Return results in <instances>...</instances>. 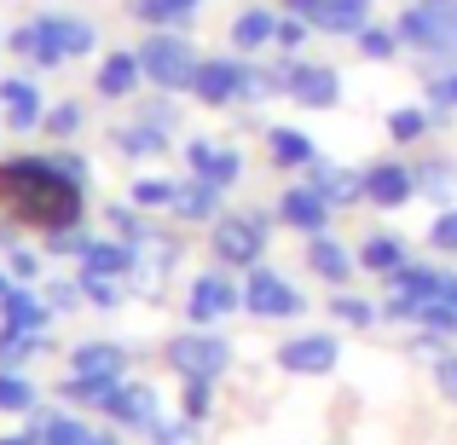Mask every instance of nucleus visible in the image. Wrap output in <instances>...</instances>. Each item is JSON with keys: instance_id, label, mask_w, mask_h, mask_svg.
Here are the masks:
<instances>
[{"instance_id": "f257e3e1", "label": "nucleus", "mask_w": 457, "mask_h": 445, "mask_svg": "<svg viewBox=\"0 0 457 445\" xmlns=\"http://www.w3.org/2000/svg\"><path fill=\"white\" fill-rule=\"evenodd\" d=\"M0 214L23 232L87 226V185L70 179L53 156H0Z\"/></svg>"}, {"instance_id": "f03ea898", "label": "nucleus", "mask_w": 457, "mask_h": 445, "mask_svg": "<svg viewBox=\"0 0 457 445\" xmlns=\"http://www.w3.org/2000/svg\"><path fill=\"white\" fill-rule=\"evenodd\" d=\"M191 99L203 111H244V104H261L267 99V81H261V64L237 53H214L197 64V81H191Z\"/></svg>"}, {"instance_id": "7ed1b4c3", "label": "nucleus", "mask_w": 457, "mask_h": 445, "mask_svg": "<svg viewBox=\"0 0 457 445\" xmlns=\"http://www.w3.org/2000/svg\"><path fill=\"white\" fill-rule=\"evenodd\" d=\"M405 53L435 58V64H457V0H411L394 18Z\"/></svg>"}, {"instance_id": "20e7f679", "label": "nucleus", "mask_w": 457, "mask_h": 445, "mask_svg": "<svg viewBox=\"0 0 457 445\" xmlns=\"http://www.w3.org/2000/svg\"><path fill=\"white\" fill-rule=\"evenodd\" d=\"M267 243H272V214H261V209L220 214V220L209 226V255H214V267H226V272L261 267Z\"/></svg>"}, {"instance_id": "39448f33", "label": "nucleus", "mask_w": 457, "mask_h": 445, "mask_svg": "<svg viewBox=\"0 0 457 445\" xmlns=\"http://www.w3.org/2000/svg\"><path fill=\"white\" fill-rule=\"evenodd\" d=\"M139 53V70H145V87L156 93H191V81H197V46H191V35L179 29H156L145 41L134 46Z\"/></svg>"}, {"instance_id": "423d86ee", "label": "nucleus", "mask_w": 457, "mask_h": 445, "mask_svg": "<svg viewBox=\"0 0 457 445\" xmlns=\"http://www.w3.org/2000/svg\"><path fill=\"white\" fill-rule=\"evenodd\" d=\"M29 23H35V53H29L35 70H64L70 58H93V46H99L93 18H76V12H41Z\"/></svg>"}, {"instance_id": "0eeeda50", "label": "nucleus", "mask_w": 457, "mask_h": 445, "mask_svg": "<svg viewBox=\"0 0 457 445\" xmlns=\"http://www.w3.org/2000/svg\"><path fill=\"white\" fill-rule=\"evenodd\" d=\"M162 365L174 370V376H209V382H220L226 370H232V342H226L220 330H179V335H168V347H162Z\"/></svg>"}, {"instance_id": "6e6552de", "label": "nucleus", "mask_w": 457, "mask_h": 445, "mask_svg": "<svg viewBox=\"0 0 457 445\" xmlns=\"http://www.w3.org/2000/svg\"><path fill=\"white\" fill-rule=\"evenodd\" d=\"M232 312H244V284L226 267H203L197 278L186 284V324L197 330H220Z\"/></svg>"}, {"instance_id": "1a4fd4ad", "label": "nucleus", "mask_w": 457, "mask_h": 445, "mask_svg": "<svg viewBox=\"0 0 457 445\" xmlns=\"http://www.w3.org/2000/svg\"><path fill=\"white\" fill-rule=\"evenodd\" d=\"M179 260H186V237L168 232V226H156L145 243L134 249V278H128V290H134L139 301H162V290H168V278H174Z\"/></svg>"}, {"instance_id": "9d476101", "label": "nucleus", "mask_w": 457, "mask_h": 445, "mask_svg": "<svg viewBox=\"0 0 457 445\" xmlns=\"http://www.w3.org/2000/svg\"><path fill=\"white\" fill-rule=\"evenodd\" d=\"M244 312L261 324H284V318H302L307 312V295L284 278L278 267H249L244 278Z\"/></svg>"}, {"instance_id": "9b49d317", "label": "nucleus", "mask_w": 457, "mask_h": 445, "mask_svg": "<svg viewBox=\"0 0 457 445\" xmlns=\"http://www.w3.org/2000/svg\"><path fill=\"white\" fill-rule=\"evenodd\" d=\"M382 284H388V301H382V318H394V324H411L417 301H435V295H440V284H446V267H428V260H405V267H394Z\"/></svg>"}, {"instance_id": "f8f14e48", "label": "nucleus", "mask_w": 457, "mask_h": 445, "mask_svg": "<svg viewBox=\"0 0 457 445\" xmlns=\"http://www.w3.org/2000/svg\"><path fill=\"white\" fill-rule=\"evenodd\" d=\"M272 365L284 376H330L342 365V342L330 330H307V335H290V342L272 347Z\"/></svg>"}, {"instance_id": "ddd939ff", "label": "nucleus", "mask_w": 457, "mask_h": 445, "mask_svg": "<svg viewBox=\"0 0 457 445\" xmlns=\"http://www.w3.org/2000/svg\"><path fill=\"white\" fill-rule=\"evenodd\" d=\"M99 416L111 428H122V434H151V428L162 423V400H156L151 382H116L111 400L99 405Z\"/></svg>"}, {"instance_id": "4468645a", "label": "nucleus", "mask_w": 457, "mask_h": 445, "mask_svg": "<svg viewBox=\"0 0 457 445\" xmlns=\"http://www.w3.org/2000/svg\"><path fill=\"white\" fill-rule=\"evenodd\" d=\"M41 122H46L41 81L23 76V70L0 76V128H6V134H41Z\"/></svg>"}, {"instance_id": "2eb2a0df", "label": "nucleus", "mask_w": 457, "mask_h": 445, "mask_svg": "<svg viewBox=\"0 0 457 445\" xmlns=\"http://www.w3.org/2000/svg\"><path fill=\"white\" fill-rule=\"evenodd\" d=\"M278 12L307 18L312 35H347V41L370 23V0H278Z\"/></svg>"}, {"instance_id": "dca6fc26", "label": "nucleus", "mask_w": 457, "mask_h": 445, "mask_svg": "<svg viewBox=\"0 0 457 445\" xmlns=\"http://www.w3.org/2000/svg\"><path fill=\"white\" fill-rule=\"evenodd\" d=\"M417 197V174L411 162H400V156H377V162H365V202L370 209H405V202Z\"/></svg>"}, {"instance_id": "f3484780", "label": "nucleus", "mask_w": 457, "mask_h": 445, "mask_svg": "<svg viewBox=\"0 0 457 445\" xmlns=\"http://www.w3.org/2000/svg\"><path fill=\"white\" fill-rule=\"evenodd\" d=\"M330 220H336V209L307 185V179L278 191V226H290V232H302V237H319V232H330Z\"/></svg>"}, {"instance_id": "a211bd4d", "label": "nucleus", "mask_w": 457, "mask_h": 445, "mask_svg": "<svg viewBox=\"0 0 457 445\" xmlns=\"http://www.w3.org/2000/svg\"><path fill=\"white\" fill-rule=\"evenodd\" d=\"M307 272L324 284V290H347V284H353V272H359V255L342 243V237L319 232V237H307Z\"/></svg>"}, {"instance_id": "6ab92c4d", "label": "nucleus", "mask_w": 457, "mask_h": 445, "mask_svg": "<svg viewBox=\"0 0 457 445\" xmlns=\"http://www.w3.org/2000/svg\"><path fill=\"white\" fill-rule=\"evenodd\" d=\"M139 81H145V70H139V53H134V46H116V53H104L99 76H93V99H104V104L139 99Z\"/></svg>"}, {"instance_id": "aec40b11", "label": "nucleus", "mask_w": 457, "mask_h": 445, "mask_svg": "<svg viewBox=\"0 0 457 445\" xmlns=\"http://www.w3.org/2000/svg\"><path fill=\"white\" fill-rule=\"evenodd\" d=\"M307 185L319 191L330 209H359L365 202V168H347V162H312L307 168Z\"/></svg>"}, {"instance_id": "412c9836", "label": "nucleus", "mask_w": 457, "mask_h": 445, "mask_svg": "<svg viewBox=\"0 0 457 445\" xmlns=\"http://www.w3.org/2000/svg\"><path fill=\"white\" fill-rule=\"evenodd\" d=\"M128 365H134V353H128L122 342H76L70 347V376H99V382H128Z\"/></svg>"}, {"instance_id": "4be33fe9", "label": "nucleus", "mask_w": 457, "mask_h": 445, "mask_svg": "<svg viewBox=\"0 0 457 445\" xmlns=\"http://www.w3.org/2000/svg\"><path fill=\"white\" fill-rule=\"evenodd\" d=\"M168 214H174L179 226H214L226 214V191H214L209 179H197V174H186L174 185V202H168Z\"/></svg>"}, {"instance_id": "5701e85b", "label": "nucleus", "mask_w": 457, "mask_h": 445, "mask_svg": "<svg viewBox=\"0 0 457 445\" xmlns=\"http://www.w3.org/2000/svg\"><path fill=\"white\" fill-rule=\"evenodd\" d=\"M290 104H302V111H336L342 104V70L336 64H295Z\"/></svg>"}, {"instance_id": "b1692460", "label": "nucleus", "mask_w": 457, "mask_h": 445, "mask_svg": "<svg viewBox=\"0 0 457 445\" xmlns=\"http://www.w3.org/2000/svg\"><path fill=\"white\" fill-rule=\"evenodd\" d=\"M0 324L6 330H23V335H53V307L29 290V284H12L0 295Z\"/></svg>"}, {"instance_id": "393cba45", "label": "nucleus", "mask_w": 457, "mask_h": 445, "mask_svg": "<svg viewBox=\"0 0 457 445\" xmlns=\"http://www.w3.org/2000/svg\"><path fill=\"white\" fill-rule=\"evenodd\" d=\"M111 145L122 151L128 162H156V156L174 151V134L156 128V122H145V116H134V122H116L111 128Z\"/></svg>"}, {"instance_id": "a878e982", "label": "nucleus", "mask_w": 457, "mask_h": 445, "mask_svg": "<svg viewBox=\"0 0 457 445\" xmlns=\"http://www.w3.org/2000/svg\"><path fill=\"white\" fill-rule=\"evenodd\" d=\"M261 139H267V162L278 168V174H302V168L319 162V145L302 134V128H284V122H272V128H261Z\"/></svg>"}, {"instance_id": "bb28decb", "label": "nucleus", "mask_w": 457, "mask_h": 445, "mask_svg": "<svg viewBox=\"0 0 457 445\" xmlns=\"http://www.w3.org/2000/svg\"><path fill=\"white\" fill-rule=\"evenodd\" d=\"M226 35H232L237 58H255V53H267V46L278 41V12L272 6H244L232 23H226Z\"/></svg>"}, {"instance_id": "cd10ccee", "label": "nucleus", "mask_w": 457, "mask_h": 445, "mask_svg": "<svg viewBox=\"0 0 457 445\" xmlns=\"http://www.w3.org/2000/svg\"><path fill=\"white\" fill-rule=\"evenodd\" d=\"M29 445H87L93 428L70 411H29V428H23Z\"/></svg>"}, {"instance_id": "c85d7f7f", "label": "nucleus", "mask_w": 457, "mask_h": 445, "mask_svg": "<svg viewBox=\"0 0 457 445\" xmlns=\"http://www.w3.org/2000/svg\"><path fill=\"white\" fill-rule=\"evenodd\" d=\"M353 255H359V272H370V278H388L394 267H405V260H411V249H405L400 232H365V243H359Z\"/></svg>"}, {"instance_id": "c756f323", "label": "nucleus", "mask_w": 457, "mask_h": 445, "mask_svg": "<svg viewBox=\"0 0 457 445\" xmlns=\"http://www.w3.org/2000/svg\"><path fill=\"white\" fill-rule=\"evenodd\" d=\"M76 267L81 272H104V278H134V249H128L122 237H93V243L81 249Z\"/></svg>"}, {"instance_id": "7c9ffc66", "label": "nucleus", "mask_w": 457, "mask_h": 445, "mask_svg": "<svg viewBox=\"0 0 457 445\" xmlns=\"http://www.w3.org/2000/svg\"><path fill=\"white\" fill-rule=\"evenodd\" d=\"M411 174H417V197L452 209V197H457V162H446V156H423V162H411Z\"/></svg>"}, {"instance_id": "2f4dec72", "label": "nucleus", "mask_w": 457, "mask_h": 445, "mask_svg": "<svg viewBox=\"0 0 457 445\" xmlns=\"http://www.w3.org/2000/svg\"><path fill=\"white\" fill-rule=\"evenodd\" d=\"M324 312H330V318L342 324V330H377V324H382V301L353 295V290H330Z\"/></svg>"}, {"instance_id": "473e14b6", "label": "nucleus", "mask_w": 457, "mask_h": 445, "mask_svg": "<svg viewBox=\"0 0 457 445\" xmlns=\"http://www.w3.org/2000/svg\"><path fill=\"white\" fill-rule=\"evenodd\" d=\"M435 111H428V104H394L388 111V139L394 145H417V139H428L435 134Z\"/></svg>"}, {"instance_id": "72a5a7b5", "label": "nucleus", "mask_w": 457, "mask_h": 445, "mask_svg": "<svg viewBox=\"0 0 457 445\" xmlns=\"http://www.w3.org/2000/svg\"><path fill=\"white\" fill-rule=\"evenodd\" d=\"M81 128H87V104H81V99H58V104H46V122H41V134H46V139L70 145V139H81Z\"/></svg>"}, {"instance_id": "f704fd0d", "label": "nucleus", "mask_w": 457, "mask_h": 445, "mask_svg": "<svg viewBox=\"0 0 457 445\" xmlns=\"http://www.w3.org/2000/svg\"><path fill=\"white\" fill-rule=\"evenodd\" d=\"M76 284H81V295H87L93 312H116L128 295H134L128 278H104V272H81V267H76Z\"/></svg>"}, {"instance_id": "c9c22d12", "label": "nucleus", "mask_w": 457, "mask_h": 445, "mask_svg": "<svg viewBox=\"0 0 457 445\" xmlns=\"http://www.w3.org/2000/svg\"><path fill=\"white\" fill-rule=\"evenodd\" d=\"M104 220H111V237H122L128 249H139L156 232V220H151L145 209H134V202H111V209H104Z\"/></svg>"}, {"instance_id": "e433bc0d", "label": "nucleus", "mask_w": 457, "mask_h": 445, "mask_svg": "<svg viewBox=\"0 0 457 445\" xmlns=\"http://www.w3.org/2000/svg\"><path fill=\"white\" fill-rule=\"evenodd\" d=\"M53 347V335H23V330H6L0 324V370H23L29 358H41Z\"/></svg>"}, {"instance_id": "4c0bfd02", "label": "nucleus", "mask_w": 457, "mask_h": 445, "mask_svg": "<svg viewBox=\"0 0 457 445\" xmlns=\"http://www.w3.org/2000/svg\"><path fill=\"white\" fill-rule=\"evenodd\" d=\"M353 46H359V58H365V64H394V58L405 53L400 35H394V23H365V29L353 35Z\"/></svg>"}, {"instance_id": "58836bf2", "label": "nucleus", "mask_w": 457, "mask_h": 445, "mask_svg": "<svg viewBox=\"0 0 457 445\" xmlns=\"http://www.w3.org/2000/svg\"><path fill=\"white\" fill-rule=\"evenodd\" d=\"M179 416L197 428L214 416V382L209 376H179Z\"/></svg>"}, {"instance_id": "ea45409f", "label": "nucleus", "mask_w": 457, "mask_h": 445, "mask_svg": "<svg viewBox=\"0 0 457 445\" xmlns=\"http://www.w3.org/2000/svg\"><path fill=\"white\" fill-rule=\"evenodd\" d=\"M197 179H209L214 191H232L237 179H244V151H237V145H214V151H209V162H203V174H197Z\"/></svg>"}, {"instance_id": "a19ab883", "label": "nucleus", "mask_w": 457, "mask_h": 445, "mask_svg": "<svg viewBox=\"0 0 457 445\" xmlns=\"http://www.w3.org/2000/svg\"><path fill=\"white\" fill-rule=\"evenodd\" d=\"M35 405H41L35 382L23 376V370H0V411H6V416H29Z\"/></svg>"}, {"instance_id": "79ce46f5", "label": "nucleus", "mask_w": 457, "mask_h": 445, "mask_svg": "<svg viewBox=\"0 0 457 445\" xmlns=\"http://www.w3.org/2000/svg\"><path fill=\"white\" fill-rule=\"evenodd\" d=\"M423 104L435 111V122H452L457 116V64H446L440 76L423 81Z\"/></svg>"}, {"instance_id": "37998d69", "label": "nucleus", "mask_w": 457, "mask_h": 445, "mask_svg": "<svg viewBox=\"0 0 457 445\" xmlns=\"http://www.w3.org/2000/svg\"><path fill=\"white\" fill-rule=\"evenodd\" d=\"M174 185L179 179H156V174H134V185H128V202L145 214H162L168 202H174Z\"/></svg>"}, {"instance_id": "c03bdc74", "label": "nucleus", "mask_w": 457, "mask_h": 445, "mask_svg": "<svg viewBox=\"0 0 457 445\" xmlns=\"http://www.w3.org/2000/svg\"><path fill=\"white\" fill-rule=\"evenodd\" d=\"M411 330H428V335H457V307L446 295H435V301H417V312H411Z\"/></svg>"}, {"instance_id": "a18cd8bd", "label": "nucleus", "mask_w": 457, "mask_h": 445, "mask_svg": "<svg viewBox=\"0 0 457 445\" xmlns=\"http://www.w3.org/2000/svg\"><path fill=\"white\" fill-rule=\"evenodd\" d=\"M122 12H128L134 23H151V29H191V23L179 18L168 0H122Z\"/></svg>"}, {"instance_id": "49530a36", "label": "nucleus", "mask_w": 457, "mask_h": 445, "mask_svg": "<svg viewBox=\"0 0 457 445\" xmlns=\"http://www.w3.org/2000/svg\"><path fill=\"white\" fill-rule=\"evenodd\" d=\"M111 388H116V382H99V376H64V382H58V400L93 405V411H99V405L111 400Z\"/></svg>"}, {"instance_id": "de8ad7c7", "label": "nucleus", "mask_w": 457, "mask_h": 445, "mask_svg": "<svg viewBox=\"0 0 457 445\" xmlns=\"http://www.w3.org/2000/svg\"><path fill=\"white\" fill-rule=\"evenodd\" d=\"M93 243V232L87 226H64V232H41V249L53 260H81V249Z\"/></svg>"}, {"instance_id": "09e8293b", "label": "nucleus", "mask_w": 457, "mask_h": 445, "mask_svg": "<svg viewBox=\"0 0 457 445\" xmlns=\"http://www.w3.org/2000/svg\"><path fill=\"white\" fill-rule=\"evenodd\" d=\"M41 301L53 307V318H70L76 307H87V295H81V284H76V278H46Z\"/></svg>"}, {"instance_id": "8fccbe9b", "label": "nucleus", "mask_w": 457, "mask_h": 445, "mask_svg": "<svg viewBox=\"0 0 457 445\" xmlns=\"http://www.w3.org/2000/svg\"><path fill=\"white\" fill-rule=\"evenodd\" d=\"M428 249H435V255H457V202L428 220Z\"/></svg>"}, {"instance_id": "3c124183", "label": "nucleus", "mask_w": 457, "mask_h": 445, "mask_svg": "<svg viewBox=\"0 0 457 445\" xmlns=\"http://www.w3.org/2000/svg\"><path fill=\"white\" fill-rule=\"evenodd\" d=\"M6 272H12V284H35L46 272V255H35V249H6Z\"/></svg>"}, {"instance_id": "603ef678", "label": "nucleus", "mask_w": 457, "mask_h": 445, "mask_svg": "<svg viewBox=\"0 0 457 445\" xmlns=\"http://www.w3.org/2000/svg\"><path fill=\"white\" fill-rule=\"evenodd\" d=\"M312 41V23L307 18H295V12H278V53H302V46Z\"/></svg>"}, {"instance_id": "864d4df0", "label": "nucleus", "mask_w": 457, "mask_h": 445, "mask_svg": "<svg viewBox=\"0 0 457 445\" xmlns=\"http://www.w3.org/2000/svg\"><path fill=\"white\" fill-rule=\"evenodd\" d=\"M174 99H179V93H156V87H151V99H139V116H145V122H156V128H179Z\"/></svg>"}, {"instance_id": "5fc2aeb1", "label": "nucleus", "mask_w": 457, "mask_h": 445, "mask_svg": "<svg viewBox=\"0 0 457 445\" xmlns=\"http://www.w3.org/2000/svg\"><path fill=\"white\" fill-rule=\"evenodd\" d=\"M151 445H197V423H186V416H162V423L151 428Z\"/></svg>"}, {"instance_id": "6e6d98bb", "label": "nucleus", "mask_w": 457, "mask_h": 445, "mask_svg": "<svg viewBox=\"0 0 457 445\" xmlns=\"http://www.w3.org/2000/svg\"><path fill=\"white\" fill-rule=\"evenodd\" d=\"M435 388H440L446 405H457V347H446V353L435 358Z\"/></svg>"}, {"instance_id": "4d7b16f0", "label": "nucleus", "mask_w": 457, "mask_h": 445, "mask_svg": "<svg viewBox=\"0 0 457 445\" xmlns=\"http://www.w3.org/2000/svg\"><path fill=\"white\" fill-rule=\"evenodd\" d=\"M209 151H214V139H197V134H191L186 145H179V156H186V174H203V162H209Z\"/></svg>"}, {"instance_id": "13d9d810", "label": "nucleus", "mask_w": 457, "mask_h": 445, "mask_svg": "<svg viewBox=\"0 0 457 445\" xmlns=\"http://www.w3.org/2000/svg\"><path fill=\"white\" fill-rule=\"evenodd\" d=\"M53 162H58V168H64V174H70V179H81V185H87V174H93V162H87V156H81V151H53Z\"/></svg>"}, {"instance_id": "bf43d9fd", "label": "nucleus", "mask_w": 457, "mask_h": 445, "mask_svg": "<svg viewBox=\"0 0 457 445\" xmlns=\"http://www.w3.org/2000/svg\"><path fill=\"white\" fill-rule=\"evenodd\" d=\"M6 53H18L23 64H29V53H35V23H18V29L6 35Z\"/></svg>"}, {"instance_id": "052dcab7", "label": "nucleus", "mask_w": 457, "mask_h": 445, "mask_svg": "<svg viewBox=\"0 0 457 445\" xmlns=\"http://www.w3.org/2000/svg\"><path fill=\"white\" fill-rule=\"evenodd\" d=\"M87 445H122V428H93Z\"/></svg>"}, {"instance_id": "680f3d73", "label": "nucleus", "mask_w": 457, "mask_h": 445, "mask_svg": "<svg viewBox=\"0 0 457 445\" xmlns=\"http://www.w3.org/2000/svg\"><path fill=\"white\" fill-rule=\"evenodd\" d=\"M168 6H174V12H179V18H186V23H191V18H197V6H203V0H168Z\"/></svg>"}, {"instance_id": "e2e57ef3", "label": "nucleus", "mask_w": 457, "mask_h": 445, "mask_svg": "<svg viewBox=\"0 0 457 445\" xmlns=\"http://www.w3.org/2000/svg\"><path fill=\"white\" fill-rule=\"evenodd\" d=\"M6 290H12V272H6V267H0V295H6Z\"/></svg>"}, {"instance_id": "0e129e2a", "label": "nucleus", "mask_w": 457, "mask_h": 445, "mask_svg": "<svg viewBox=\"0 0 457 445\" xmlns=\"http://www.w3.org/2000/svg\"><path fill=\"white\" fill-rule=\"evenodd\" d=\"M0 445H29V440H23V434H18V440H0Z\"/></svg>"}]
</instances>
